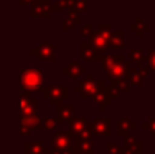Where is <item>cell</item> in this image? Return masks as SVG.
Segmentation results:
<instances>
[{
  "mask_svg": "<svg viewBox=\"0 0 155 154\" xmlns=\"http://www.w3.org/2000/svg\"><path fill=\"white\" fill-rule=\"evenodd\" d=\"M22 83L27 87V89H37L41 83V74L40 71H31L27 70L22 75Z\"/></svg>",
  "mask_w": 155,
  "mask_h": 154,
  "instance_id": "1",
  "label": "cell"
}]
</instances>
